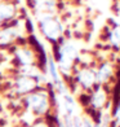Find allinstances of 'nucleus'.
Segmentation results:
<instances>
[{"mask_svg":"<svg viewBox=\"0 0 120 127\" xmlns=\"http://www.w3.org/2000/svg\"><path fill=\"white\" fill-rule=\"evenodd\" d=\"M58 127H65V126H63V123H62V122H60L58 123Z\"/></svg>","mask_w":120,"mask_h":127,"instance_id":"obj_18","label":"nucleus"},{"mask_svg":"<svg viewBox=\"0 0 120 127\" xmlns=\"http://www.w3.org/2000/svg\"><path fill=\"white\" fill-rule=\"evenodd\" d=\"M79 59V48L71 40L62 42L57 51V62H58V71L65 75H68L75 65V61Z\"/></svg>","mask_w":120,"mask_h":127,"instance_id":"obj_2","label":"nucleus"},{"mask_svg":"<svg viewBox=\"0 0 120 127\" xmlns=\"http://www.w3.org/2000/svg\"><path fill=\"white\" fill-rule=\"evenodd\" d=\"M96 80H97V86H106L110 80L112 79L114 74H115V67L111 62L105 61L100 64L96 69Z\"/></svg>","mask_w":120,"mask_h":127,"instance_id":"obj_7","label":"nucleus"},{"mask_svg":"<svg viewBox=\"0 0 120 127\" xmlns=\"http://www.w3.org/2000/svg\"><path fill=\"white\" fill-rule=\"evenodd\" d=\"M48 71H49V75H50V78H52L54 86L60 90V92L63 94V91H65L63 82L61 80L60 71H58V67H57V64H56L54 59H48Z\"/></svg>","mask_w":120,"mask_h":127,"instance_id":"obj_9","label":"nucleus"},{"mask_svg":"<svg viewBox=\"0 0 120 127\" xmlns=\"http://www.w3.org/2000/svg\"><path fill=\"white\" fill-rule=\"evenodd\" d=\"M0 3H1V0H0Z\"/></svg>","mask_w":120,"mask_h":127,"instance_id":"obj_19","label":"nucleus"},{"mask_svg":"<svg viewBox=\"0 0 120 127\" xmlns=\"http://www.w3.org/2000/svg\"><path fill=\"white\" fill-rule=\"evenodd\" d=\"M30 127H52V126H50V123L48 122L47 119L39 118V119H36V121H34V122L30 125Z\"/></svg>","mask_w":120,"mask_h":127,"instance_id":"obj_14","label":"nucleus"},{"mask_svg":"<svg viewBox=\"0 0 120 127\" xmlns=\"http://www.w3.org/2000/svg\"><path fill=\"white\" fill-rule=\"evenodd\" d=\"M62 100H63L62 102H63V108H65V115H67V117H74L75 115V110H76V101L72 97V95L63 92Z\"/></svg>","mask_w":120,"mask_h":127,"instance_id":"obj_11","label":"nucleus"},{"mask_svg":"<svg viewBox=\"0 0 120 127\" xmlns=\"http://www.w3.org/2000/svg\"><path fill=\"white\" fill-rule=\"evenodd\" d=\"M14 5L13 4H8V3H0V24L5 22L10 18H13L14 16Z\"/></svg>","mask_w":120,"mask_h":127,"instance_id":"obj_12","label":"nucleus"},{"mask_svg":"<svg viewBox=\"0 0 120 127\" xmlns=\"http://www.w3.org/2000/svg\"><path fill=\"white\" fill-rule=\"evenodd\" d=\"M18 36L16 27H5L0 29V45H8Z\"/></svg>","mask_w":120,"mask_h":127,"instance_id":"obj_10","label":"nucleus"},{"mask_svg":"<svg viewBox=\"0 0 120 127\" xmlns=\"http://www.w3.org/2000/svg\"><path fill=\"white\" fill-rule=\"evenodd\" d=\"M116 12H118V14H120V1L118 3V7H116Z\"/></svg>","mask_w":120,"mask_h":127,"instance_id":"obj_17","label":"nucleus"},{"mask_svg":"<svg viewBox=\"0 0 120 127\" xmlns=\"http://www.w3.org/2000/svg\"><path fill=\"white\" fill-rule=\"evenodd\" d=\"M112 117H114V119H116L118 122H120V100H119V102L116 104V106H115V109H114Z\"/></svg>","mask_w":120,"mask_h":127,"instance_id":"obj_15","label":"nucleus"},{"mask_svg":"<svg viewBox=\"0 0 120 127\" xmlns=\"http://www.w3.org/2000/svg\"><path fill=\"white\" fill-rule=\"evenodd\" d=\"M108 42L111 43L112 47L120 48V29L119 27H115L110 34H108Z\"/></svg>","mask_w":120,"mask_h":127,"instance_id":"obj_13","label":"nucleus"},{"mask_svg":"<svg viewBox=\"0 0 120 127\" xmlns=\"http://www.w3.org/2000/svg\"><path fill=\"white\" fill-rule=\"evenodd\" d=\"M23 105L28 113H31L34 117H45L52 109V101L50 96L45 90H39L30 92L23 96Z\"/></svg>","mask_w":120,"mask_h":127,"instance_id":"obj_1","label":"nucleus"},{"mask_svg":"<svg viewBox=\"0 0 120 127\" xmlns=\"http://www.w3.org/2000/svg\"><path fill=\"white\" fill-rule=\"evenodd\" d=\"M14 59L20 66H28L35 64V53L28 47H18L14 51Z\"/></svg>","mask_w":120,"mask_h":127,"instance_id":"obj_8","label":"nucleus"},{"mask_svg":"<svg viewBox=\"0 0 120 127\" xmlns=\"http://www.w3.org/2000/svg\"><path fill=\"white\" fill-rule=\"evenodd\" d=\"M40 21V30L43 35L50 42H57L60 40L62 34H63V27L61 22L54 18V16H43L39 17Z\"/></svg>","mask_w":120,"mask_h":127,"instance_id":"obj_3","label":"nucleus"},{"mask_svg":"<svg viewBox=\"0 0 120 127\" xmlns=\"http://www.w3.org/2000/svg\"><path fill=\"white\" fill-rule=\"evenodd\" d=\"M74 78H75V82L84 91H92L97 86L96 70L93 67L84 66L81 69H79V70H76V73H74Z\"/></svg>","mask_w":120,"mask_h":127,"instance_id":"obj_4","label":"nucleus"},{"mask_svg":"<svg viewBox=\"0 0 120 127\" xmlns=\"http://www.w3.org/2000/svg\"><path fill=\"white\" fill-rule=\"evenodd\" d=\"M13 87L16 94L18 95H27L30 92L35 91L36 88H39V82L34 78L30 77H26V75H20L14 79V83H13Z\"/></svg>","mask_w":120,"mask_h":127,"instance_id":"obj_6","label":"nucleus"},{"mask_svg":"<svg viewBox=\"0 0 120 127\" xmlns=\"http://www.w3.org/2000/svg\"><path fill=\"white\" fill-rule=\"evenodd\" d=\"M108 101V96H107V88L106 86H96V87L90 91L89 95V105L93 110H102Z\"/></svg>","mask_w":120,"mask_h":127,"instance_id":"obj_5","label":"nucleus"},{"mask_svg":"<svg viewBox=\"0 0 120 127\" xmlns=\"http://www.w3.org/2000/svg\"><path fill=\"white\" fill-rule=\"evenodd\" d=\"M81 127H93L92 121H90V119H88V118H83V123H81Z\"/></svg>","mask_w":120,"mask_h":127,"instance_id":"obj_16","label":"nucleus"}]
</instances>
